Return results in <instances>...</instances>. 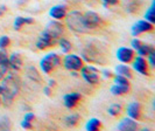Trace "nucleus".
<instances>
[{
    "mask_svg": "<svg viewBox=\"0 0 155 131\" xmlns=\"http://www.w3.org/2000/svg\"><path fill=\"white\" fill-rule=\"evenodd\" d=\"M1 87H2V93L0 95V98L1 102L8 107L12 104L14 96L20 90V80L14 75H8L4 78Z\"/></svg>",
    "mask_w": 155,
    "mask_h": 131,
    "instance_id": "f257e3e1",
    "label": "nucleus"
},
{
    "mask_svg": "<svg viewBox=\"0 0 155 131\" xmlns=\"http://www.w3.org/2000/svg\"><path fill=\"white\" fill-rule=\"evenodd\" d=\"M64 18H65L67 26L71 31L76 32V33H86V32H89L87 27L85 26V22H84L83 14H81L78 11H72Z\"/></svg>",
    "mask_w": 155,
    "mask_h": 131,
    "instance_id": "f03ea898",
    "label": "nucleus"
},
{
    "mask_svg": "<svg viewBox=\"0 0 155 131\" xmlns=\"http://www.w3.org/2000/svg\"><path fill=\"white\" fill-rule=\"evenodd\" d=\"M82 56L87 62H92V63H103L104 62V59H103L104 55L101 54L99 47L92 45V43L87 45L82 50Z\"/></svg>",
    "mask_w": 155,
    "mask_h": 131,
    "instance_id": "7ed1b4c3",
    "label": "nucleus"
},
{
    "mask_svg": "<svg viewBox=\"0 0 155 131\" xmlns=\"http://www.w3.org/2000/svg\"><path fill=\"white\" fill-rule=\"evenodd\" d=\"M60 63H61V59L58 55L55 53H49L40 61V67L45 74H49L54 68L60 66Z\"/></svg>",
    "mask_w": 155,
    "mask_h": 131,
    "instance_id": "20e7f679",
    "label": "nucleus"
},
{
    "mask_svg": "<svg viewBox=\"0 0 155 131\" xmlns=\"http://www.w3.org/2000/svg\"><path fill=\"white\" fill-rule=\"evenodd\" d=\"M81 74L82 77L85 80L87 83L90 84H97L99 81V71L97 68H94L93 66H86L81 68Z\"/></svg>",
    "mask_w": 155,
    "mask_h": 131,
    "instance_id": "39448f33",
    "label": "nucleus"
},
{
    "mask_svg": "<svg viewBox=\"0 0 155 131\" xmlns=\"http://www.w3.org/2000/svg\"><path fill=\"white\" fill-rule=\"evenodd\" d=\"M64 67L68 70H72V71H76V70H79L82 67H83V60L78 56V55L75 54H68L65 57H64Z\"/></svg>",
    "mask_w": 155,
    "mask_h": 131,
    "instance_id": "423d86ee",
    "label": "nucleus"
},
{
    "mask_svg": "<svg viewBox=\"0 0 155 131\" xmlns=\"http://www.w3.org/2000/svg\"><path fill=\"white\" fill-rule=\"evenodd\" d=\"M43 32H46L49 36L57 40L61 35L63 34V25L58 21H50V22L47 25L46 29Z\"/></svg>",
    "mask_w": 155,
    "mask_h": 131,
    "instance_id": "0eeeda50",
    "label": "nucleus"
},
{
    "mask_svg": "<svg viewBox=\"0 0 155 131\" xmlns=\"http://www.w3.org/2000/svg\"><path fill=\"white\" fill-rule=\"evenodd\" d=\"M83 19H84V22H85V26L87 27V29H93V28H97L99 25H101V18L97 13H94L92 11H89L86 12L85 14L83 16Z\"/></svg>",
    "mask_w": 155,
    "mask_h": 131,
    "instance_id": "6e6552de",
    "label": "nucleus"
},
{
    "mask_svg": "<svg viewBox=\"0 0 155 131\" xmlns=\"http://www.w3.org/2000/svg\"><path fill=\"white\" fill-rule=\"evenodd\" d=\"M131 45H132V47L137 50V53H138L140 56H147L152 50H154L153 46L141 42L139 39H133Z\"/></svg>",
    "mask_w": 155,
    "mask_h": 131,
    "instance_id": "1a4fd4ad",
    "label": "nucleus"
},
{
    "mask_svg": "<svg viewBox=\"0 0 155 131\" xmlns=\"http://www.w3.org/2000/svg\"><path fill=\"white\" fill-rule=\"evenodd\" d=\"M153 29V23L148 22L147 20H139L138 22H135L132 26V35L133 36H138L141 33L152 31Z\"/></svg>",
    "mask_w": 155,
    "mask_h": 131,
    "instance_id": "9d476101",
    "label": "nucleus"
},
{
    "mask_svg": "<svg viewBox=\"0 0 155 131\" xmlns=\"http://www.w3.org/2000/svg\"><path fill=\"white\" fill-rule=\"evenodd\" d=\"M55 42H56V40H54L51 36H49L46 32H42L40 34L38 41H36V47H38V49L42 50V49H46V48L51 47Z\"/></svg>",
    "mask_w": 155,
    "mask_h": 131,
    "instance_id": "9b49d317",
    "label": "nucleus"
},
{
    "mask_svg": "<svg viewBox=\"0 0 155 131\" xmlns=\"http://www.w3.org/2000/svg\"><path fill=\"white\" fill-rule=\"evenodd\" d=\"M134 53L131 48H127V47H120L118 50H117V59L123 63H128V62L132 61Z\"/></svg>",
    "mask_w": 155,
    "mask_h": 131,
    "instance_id": "f8f14e48",
    "label": "nucleus"
},
{
    "mask_svg": "<svg viewBox=\"0 0 155 131\" xmlns=\"http://www.w3.org/2000/svg\"><path fill=\"white\" fill-rule=\"evenodd\" d=\"M117 128L120 131H135L138 129V123L133 118L128 117V118H124L120 123L118 124Z\"/></svg>",
    "mask_w": 155,
    "mask_h": 131,
    "instance_id": "ddd939ff",
    "label": "nucleus"
},
{
    "mask_svg": "<svg viewBox=\"0 0 155 131\" xmlns=\"http://www.w3.org/2000/svg\"><path fill=\"white\" fill-rule=\"evenodd\" d=\"M133 68L134 70H137L139 74L141 75H148V70H147V63L146 60L143 59V56H138L134 62H133Z\"/></svg>",
    "mask_w": 155,
    "mask_h": 131,
    "instance_id": "4468645a",
    "label": "nucleus"
},
{
    "mask_svg": "<svg viewBox=\"0 0 155 131\" xmlns=\"http://www.w3.org/2000/svg\"><path fill=\"white\" fill-rule=\"evenodd\" d=\"M49 14L55 20H61L67 16V8L64 5H56V6H53L50 8Z\"/></svg>",
    "mask_w": 155,
    "mask_h": 131,
    "instance_id": "2eb2a0df",
    "label": "nucleus"
},
{
    "mask_svg": "<svg viewBox=\"0 0 155 131\" xmlns=\"http://www.w3.org/2000/svg\"><path fill=\"white\" fill-rule=\"evenodd\" d=\"M81 100V94L79 93H70L67 94L64 97H63V102H64V105L67 108H74L76 104L78 103V101Z\"/></svg>",
    "mask_w": 155,
    "mask_h": 131,
    "instance_id": "dca6fc26",
    "label": "nucleus"
},
{
    "mask_svg": "<svg viewBox=\"0 0 155 131\" xmlns=\"http://www.w3.org/2000/svg\"><path fill=\"white\" fill-rule=\"evenodd\" d=\"M8 67H11L12 69L14 70H20L22 67V60L21 56L18 53H13L8 57Z\"/></svg>",
    "mask_w": 155,
    "mask_h": 131,
    "instance_id": "f3484780",
    "label": "nucleus"
},
{
    "mask_svg": "<svg viewBox=\"0 0 155 131\" xmlns=\"http://www.w3.org/2000/svg\"><path fill=\"white\" fill-rule=\"evenodd\" d=\"M8 69V57L4 49L0 50V80L4 78Z\"/></svg>",
    "mask_w": 155,
    "mask_h": 131,
    "instance_id": "a211bd4d",
    "label": "nucleus"
},
{
    "mask_svg": "<svg viewBox=\"0 0 155 131\" xmlns=\"http://www.w3.org/2000/svg\"><path fill=\"white\" fill-rule=\"evenodd\" d=\"M127 114L133 119H138L140 117V104L138 102H132L127 107Z\"/></svg>",
    "mask_w": 155,
    "mask_h": 131,
    "instance_id": "6ab92c4d",
    "label": "nucleus"
},
{
    "mask_svg": "<svg viewBox=\"0 0 155 131\" xmlns=\"http://www.w3.org/2000/svg\"><path fill=\"white\" fill-rule=\"evenodd\" d=\"M34 23V19L31 18H23V16H16L14 20V29L19 31L23 25H31Z\"/></svg>",
    "mask_w": 155,
    "mask_h": 131,
    "instance_id": "aec40b11",
    "label": "nucleus"
},
{
    "mask_svg": "<svg viewBox=\"0 0 155 131\" xmlns=\"http://www.w3.org/2000/svg\"><path fill=\"white\" fill-rule=\"evenodd\" d=\"M130 90V85H123V84H114L111 87V93L114 96L118 95H124L127 94Z\"/></svg>",
    "mask_w": 155,
    "mask_h": 131,
    "instance_id": "412c9836",
    "label": "nucleus"
},
{
    "mask_svg": "<svg viewBox=\"0 0 155 131\" xmlns=\"http://www.w3.org/2000/svg\"><path fill=\"white\" fill-rule=\"evenodd\" d=\"M116 71L117 75H121V76H125L127 78H131L132 77V74H131V69L125 66V64H118L116 67Z\"/></svg>",
    "mask_w": 155,
    "mask_h": 131,
    "instance_id": "4be33fe9",
    "label": "nucleus"
},
{
    "mask_svg": "<svg viewBox=\"0 0 155 131\" xmlns=\"http://www.w3.org/2000/svg\"><path fill=\"white\" fill-rule=\"evenodd\" d=\"M33 121H34V114L27 112L23 117L22 122H21V126L23 129H31L33 128Z\"/></svg>",
    "mask_w": 155,
    "mask_h": 131,
    "instance_id": "5701e85b",
    "label": "nucleus"
},
{
    "mask_svg": "<svg viewBox=\"0 0 155 131\" xmlns=\"http://www.w3.org/2000/svg\"><path fill=\"white\" fill-rule=\"evenodd\" d=\"M101 126V121L98 118H90L85 125V129L87 131H97Z\"/></svg>",
    "mask_w": 155,
    "mask_h": 131,
    "instance_id": "b1692460",
    "label": "nucleus"
},
{
    "mask_svg": "<svg viewBox=\"0 0 155 131\" xmlns=\"http://www.w3.org/2000/svg\"><path fill=\"white\" fill-rule=\"evenodd\" d=\"M155 2L153 1L152 2V5H150V7L148 8L147 11H146V13H145V20H147L148 22L150 23H154L155 22Z\"/></svg>",
    "mask_w": 155,
    "mask_h": 131,
    "instance_id": "393cba45",
    "label": "nucleus"
},
{
    "mask_svg": "<svg viewBox=\"0 0 155 131\" xmlns=\"http://www.w3.org/2000/svg\"><path fill=\"white\" fill-rule=\"evenodd\" d=\"M27 76L29 77L31 81H34V82H41V77H40L38 70L35 69L34 67H29L27 69Z\"/></svg>",
    "mask_w": 155,
    "mask_h": 131,
    "instance_id": "a878e982",
    "label": "nucleus"
},
{
    "mask_svg": "<svg viewBox=\"0 0 155 131\" xmlns=\"http://www.w3.org/2000/svg\"><path fill=\"white\" fill-rule=\"evenodd\" d=\"M64 121H65V124L68 126H75L78 123V121H79V115H77V114H71V115L67 116Z\"/></svg>",
    "mask_w": 155,
    "mask_h": 131,
    "instance_id": "bb28decb",
    "label": "nucleus"
},
{
    "mask_svg": "<svg viewBox=\"0 0 155 131\" xmlns=\"http://www.w3.org/2000/svg\"><path fill=\"white\" fill-rule=\"evenodd\" d=\"M60 46H61V49H62L63 53H69L70 50H71V42H70L69 40H67V39H61L60 40Z\"/></svg>",
    "mask_w": 155,
    "mask_h": 131,
    "instance_id": "cd10ccee",
    "label": "nucleus"
},
{
    "mask_svg": "<svg viewBox=\"0 0 155 131\" xmlns=\"http://www.w3.org/2000/svg\"><path fill=\"white\" fill-rule=\"evenodd\" d=\"M11 129V122L7 116L0 117V130H9Z\"/></svg>",
    "mask_w": 155,
    "mask_h": 131,
    "instance_id": "c85d7f7f",
    "label": "nucleus"
},
{
    "mask_svg": "<svg viewBox=\"0 0 155 131\" xmlns=\"http://www.w3.org/2000/svg\"><path fill=\"white\" fill-rule=\"evenodd\" d=\"M121 111V105L118 104V103H114L112 105H110V108L107 109V112H109L111 116H118Z\"/></svg>",
    "mask_w": 155,
    "mask_h": 131,
    "instance_id": "c756f323",
    "label": "nucleus"
},
{
    "mask_svg": "<svg viewBox=\"0 0 155 131\" xmlns=\"http://www.w3.org/2000/svg\"><path fill=\"white\" fill-rule=\"evenodd\" d=\"M114 83H116V84L130 85L128 84V80H127V77L121 76V75H117V76L114 77Z\"/></svg>",
    "mask_w": 155,
    "mask_h": 131,
    "instance_id": "7c9ffc66",
    "label": "nucleus"
},
{
    "mask_svg": "<svg viewBox=\"0 0 155 131\" xmlns=\"http://www.w3.org/2000/svg\"><path fill=\"white\" fill-rule=\"evenodd\" d=\"M9 43H11V40L8 36H6V35L0 36V49H5Z\"/></svg>",
    "mask_w": 155,
    "mask_h": 131,
    "instance_id": "2f4dec72",
    "label": "nucleus"
},
{
    "mask_svg": "<svg viewBox=\"0 0 155 131\" xmlns=\"http://www.w3.org/2000/svg\"><path fill=\"white\" fill-rule=\"evenodd\" d=\"M147 56H148V61H149V66H150V67H154L155 66V50H152Z\"/></svg>",
    "mask_w": 155,
    "mask_h": 131,
    "instance_id": "473e14b6",
    "label": "nucleus"
},
{
    "mask_svg": "<svg viewBox=\"0 0 155 131\" xmlns=\"http://www.w3.org/2000/svg\"><path fill=\"white\" fill-rule=\"evenodd\" d=\"M104 2V6H107V5H117L118 4V0H101Z\"/></svg>",
    "mask_w": 155,
    "mask_h": 131,
    "instance_id": "72a5a7b5",
    "label": "nucleus"
},
{
    "mask_svg": "<svg viewBox=\"0 0 155 131\" xmlns=\"http://www.w3.org/2000/svg\"><path fill=\"white\" fill-rule=\"evenodd\" d=\"M7 11V7L5 5H0V16H2Z\"/></svg>",
    "mask_w": 155,
    "mask_h": 131,
    "instance_id": "f704fd0d",
    "label": "nucleus"
},
{
    "mask_svg": "<svg viewBox=\"0 0 155 131\" xmlns=\"http://www.w3.org/2000/svg\"><path fill=\"white\" fill-rule=\"evenodd\" d=\"M103 75H104V77H111L112 76V73L110 70H103Z\"/></svg>",
    "mask_w": 155,
    "mask_h": 131,
    "instance_id": "c9c22d12",
    "label": "nucleus"
},
{
    "mask_svg": "<svg viewBox=\"0 0 155 131\" xmlns=\"http://www.w3.org/2000/svg\"><path fill=\"white\" fill-rule=\"evenodd\" d=\"M43 91H45V94H46L47 96H49V95H50V87H48V85H47V87H45V88H43Z\"/></svg>",
    "mask_w": 155,
    "mask_h": 131,
    "instance_id": "e433bc0d",
    "label": "nucleus"
},
{
    "mask_svg": "<svg viewBox=\"0 0 155 131\" xmlns=\"http://www.w3.org/2000/svg\"><path fill=\"white\" fill-rule=\"evenodd\" d=\"M55 85V81L54 80H50V81H49V84H48V87H50V88H51V87H54Z\"/></svg>",
    "mask_w": 155,
    "mask_h": 131,
    "instance_id": "4c0bfd02",
    "label": "nucleus"
},
{
    "mask_svg": "<svg viewBox=\"0 0 155 131\" xmlns=\"http://www.w3.org/2000/svg\"><path fill=\"white\" fill-rule=\"evenodd\" d=\"M1 93H2V87H1V84H0V95H1Z\"/></svg>",
    "mask_w": 155,
    "mask_h": 131,
    "instance_id": "58836bf2",
    "label": "nucleus"
},
{
    "mask_svg": "<svg viewBox=\"0 0 155 131\" xmlns=\"http://www.w3.org/2000/svg\"><path fill=\"white\" fill-rule=\"evenodd\" d=\"M23 1H26V0H20V1H19V4H22Z\"/></svg>",
    "mask_w": 155,
    "mask_h": 131,
    "instance_id": "ea45409f",
    "label": "nucleus"
},
{
    "mask_svg": "<svg viewBox=\"0 0 155 131\" xmlns=\"http://www.w3.org/2000/svg\"><path fill=\"white\" fill-rule=\"evenodd\" d=\"M0 102H1V98H0Z\"/></svg>",
    "mask_w": 155,
    "mask_h": 131,
    "instance_id": "a19ab883",
    "label": "nucleus"
}]
</instances>
